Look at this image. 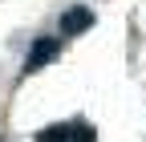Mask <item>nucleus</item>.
<instances>
[{"mask_svg": "<svg viewBox=\"0 0 146 142\" xmlns=\"http://www.w3.org/2000/svg\"><path fill=\"white\" fill-rule=\"evenodd\" d=\"M36 142H98V130L89 122L73 118V122H53V126L36 130Z\"/></svg>", "mask_w": 146, "mask_h": 142, "instance_id": "obj_1", "label": "nucleus"}, {"mask_svg": "<svg viewBox=\"0 0 146 142\" xmlns=\"http://www.w3.org/2000/svg\"><path fill=\"white\" fill-rule=\"evenodd\" d=\"M57 57H61V41H57V37H36L33 49L25 53V73H36V69L53 65Z\"/></svg>", "mask_w": 146, "mask_h": 142, "instance_id": "obj_2", "label": "nucleus"}, {"mask_svg": "<svg viewBox=\"0 0 146 142\" xmlns=\"http://www.w3.org/2000/svg\"><path fill=\"white\" fill-rule=\"evenodd\" d=\"M94 8H85V4H73V8H65L61 12V37H81V33H89L94 29Z\"/></svg>", "mask_w": 146, "mask_h": 142, "instance_id": "obj_3", "label": "nucleus"}]
</instances>
